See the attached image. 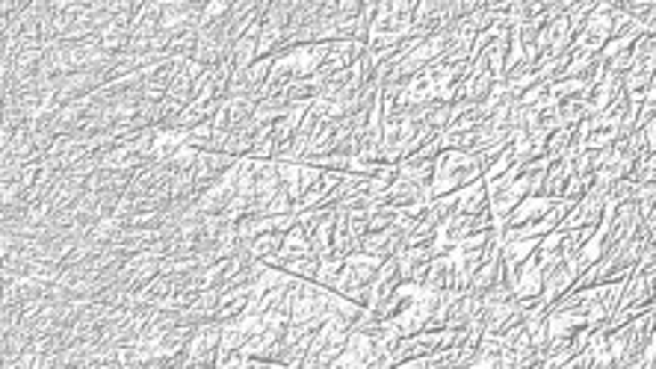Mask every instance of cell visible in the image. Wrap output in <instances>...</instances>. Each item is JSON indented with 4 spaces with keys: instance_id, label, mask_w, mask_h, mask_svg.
<instances>
[{
    "instance_id": "3",
    "label": "cell",
    "mask_w": 656,
    "mask_h": 369,
    "mask_svg": "<svg viewBox=\"0 0 656 369\" xmlns=\"http://www.w3.org/2000/svg\"><path fill=\"white\" fill-rule=\"evenodd\" d=\"M544 290V266L539 263V257H530L526 263L517 266V278H514V299L523 304V308H532L539 304Z\"/></svg>"
},
{
    "instance_id": "5",
    "label": "cell",
    "mask_w": 656,
    "mask_h": 369,
    "mask_svg": "<svg viewBox=\"0 0 656 369\" xmlns=\"http://www.w3.org/2000/svg\"><path fill=\"white\" fill-rule=\"evenodd\" d=\"M491 207V196H488V180L485 178H476L474 183H467V187L456 189V213H485V210Z\"/></svg>"
},
{
    "instance_id": "4",
    "label": "cell",
    "mask_w": 656,
    "mask_h": 369,
    "mask_svg": "<svg viewBox=\"0 0 656 369\" xmlns=\"http://www.w3.org/2000/svg\"><path fill=\"white\" fill-rule=\"evenodd\" d=\"M553 207H556V198L544 196V192H532V196H526L521 205L512 210L509 219H506V228H517V225H530V221H539V219L547 216Z\"/></svg>"
},
{
    "instance_id": "11",
    "label": "cell",
    "mask_w": 656,
    "mask_h": 369,
    "mask_svg": "<svg viewBox=\"0 0 656 369\" xmlns=\"http://www.w3.org/2000/svg\"><path fill=\"white\" fill-rule=\"evenodd\" d=\"M514 165H517V156H514V151H512V142H509V145L503 148L500 154L494 156L491 163H488V169H485L482 178H485V180H497V178H500V174H506L509 169H514Z\"/></svg>"
},
{
    "instance_id": "8",
    "label": "cell",
    "mask_w": 656,
    "mask_h": 369,
    "mask_svg": "<svg viewBox=\"0 0 656 369\" xmlns=\"http://www.w3.org/2000/svg\"><path fill=\"white\" fill-rule=\"evenodd\" d=\"M281 245H284L281 230H266V234H257L255 239H248V243H239V252H246L248 257H255V261H266V257H272Z\"/></svg>"
},
{
    "instance_id": "14",
    "label": "cell",
    "mask_w": 656,
    "mask_h": 369,
    "mask_svg": "<svg viewBox=\"0 0 656 369\" xmlns=\"http://www.w3.org/2000/svg\"><path fill=\"white\" fill-rule=\"evenodd\" d=\"M639 36H642V33H621V36H612V39H609V42L603 44L600 57H603V60H612V57H618V53L630 51L633 44H636V39H639Z\"/></svg>"
},
{
    "instance_id": "10",
    "label": "cell",
    "mask_w": 656,
    "mask_h": 369,
    "mask_svg": "<svg viewBox=\"0 0 656 369\" xmlns=\"http://www.w3.org/2000/svg\"><path fill=\"white\" fill-rule=\"evenodd\" d=\"M574 131L577 127H556V131L550 133V140H547V154L550 160H559V156H565L568 151H571V145H574Z\"/></svg>"
},
{
    "instance_id": "2",
    "label": "cell",
    "mask_w": 656,
    "mask_h": 369,
    "mask_svg": "<svg viewBox=\"0 0 656 369\" xmlns=\"http://www.w3.org/2000/svg\"><path fill=\"white\" fill-rule=\"evenodd\" d=\"M609 39H612V6L600 0V6L588 15V21L579 27L571 48L586 51V53H600Z\"/></svg>"
},
{
    "instance_id": "7",
    "label": "cell",
    "mask_w": 656,
    "mask_h": 369,
    "mask_svg": "<svg viewBox=\"0 0 656 369\" xmlns=\"http://www.w3.org/2000/svg\"><path fill=\"white\" fill-rule=\"evenodd\" d=\"M571 174H574V160H571L568 154L559 156V160H553L550 169H547V178H544V189L541 192L559 201L562 196H565V187H568Z\"/></svg>"
},
{
    "instance_id": "1",
    "label": "cell",
    "mask_w": 656,
    "mask_h": 369,
    "mask_svg": "<svg viewBox=\"0 0 656 369\" xmlns=\"http://www.w3.org/2000/svg\"><path fill=\"white\" fill-rule=\"evenodd\" d=\"M485 169L479 163V154L461 151V148H443L435 156V178H432V196H449L476 178H482Z\"/></svg>"
},
{
    "instance_id": "15",
    "label": "cell",
    "mask_w": 656,
    "mask_h": 369,
    "mask_svg": "<svg viewBox=\"0 0 656 369\" xmlns=\"http://www.w3.org/2000/svg\"><path fill=\"white\" fill-rule=\"evenodd\" d=\"M639 131H642V136H644V142H648V151L656 154V113L639 127Z\"/></svg>"
},
{
    "instance_id": "6",
    "label": "cell",
    "mask_w": 656,
    "mask_h": 369,
    "mask_svg": "<svg viewBox=\"0 0 656 369\" xmlns=\"http://www.w3.org/2000/svg\"><path fill=\"white\" fill-rule=\"evenodd\" d=\"M181 145H187V127H154L151 140V160L154 163H169L172 154Z\"/></svg>"
},
{
    "instance_id": "9",
    "label": "cell",
    "mask_w": 656,
    "mask_h": 369,
    "mask_svg": "<svg viewBox=\"0 0 656 369\" xmlns=\"http://www.w3.org/2000/svg\"><path fill=\"white\" fill-rule=\"evenodd\" d=\"M550 92L559 100H571V98H586L588 92V80L586 77H559L550 83Z\"/></svg>"
},
{
    "instance_id": "13",
    "label": "cell",
    "mask_w": 656,
    "mask_h": 369,
    "mask_svg": "<svg viewBox=\"0 0 656 369\" xmlns=\"http://www.w3.org/2000/svg\"><path fill=\"white\" fill-rule=\"evenodd\" d=\"M630 178H633L636 183H653V180H656V154H642V156H636Z\"/></svg>"
},
{
    "instance_id": "16",
    "label": "cell",
    "mask_w": 656,
    "mask_h": 369,
    "mask_svg": "<svg viewBox=\"0 0 656 369\" xmlns=\"http://www.w3.org/2000/svg\"><path fill=\"white\" fill-rule=\"evenodd\" d=\"M644 225H648V230H651L653 239H656V207H653V213L648 216V221H644Z\"/></svg>"
},
{
    "instance_id": "12",
    "label": "cell",
    "mask_w": 656,
    "mask_h": 369,
    "mask_svg": "<svg viewBox=\"0 0 656 369\" xmlns=\"http://www.w3.org/2000/svg\"><path fill=\"white\" fill-rule=\"evenodd\" d=\"M228 12H231V0H205L201 15H198V27L205 30V27L222 21V18H228Z\"/></svg>"
}]
</instances>
